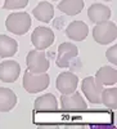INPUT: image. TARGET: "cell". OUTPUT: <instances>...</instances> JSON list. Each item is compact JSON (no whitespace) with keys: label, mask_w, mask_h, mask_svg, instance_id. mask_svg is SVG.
Listing matches in <instances>:
<instances>
[{"label":"cell","mask_w":117,"mask_h":129,"mask_svg":"<svg viewBox=\"0 0 117 129\" xmlns=\"http://www.w3.org/2000/svg\"><path fill=\"white\" fill-rule=\"evenodd\" d=\"M49 83H50V76L46 72L35 74V72H31L28 70L25 71L23 80H22L25 90L31 93V94L45 90L49 87Z\"/></svg>","instance_id":"1"},{"label":"cell","mask_w":117,"mask_h":129,"mask_svg":"<svg viewBox=\"0 0 117 129\" xmlns=\"http://www.w3.org/2000/svg\"><path fill=\"white\" fill-rule=\"evenodd\" d=\"M93 38L100 45H107L114 41L117 38V26L114 22L104 21L100 23H95L93 28Z\"/></svg>","instance_id":"2"},{"label":"cell","mask_w":117,"mask_h":129,"mask_svg":"<svg viewBox=\"0 0 117 129\" xmlns=\"http://www.w3.org/2000/svg\"><path fill=\"white\" fill-rule=\"evenodd\" d=\"M5 27L14 35H25L31 27V17L26 12L12 13L5 21Z\"/></svg>","instance_id":"3"},{"label":"cell","mask_w":117,"mask_h":129,"mask_svg":"<svg viewBox=\"0 0 117 129\" xmlns=\"http://www.w3.org/2000/svg\"><path fill=\"white\" fill-rule=\"evenodd\" d=\"M77 56H79V49L75 44L62 43L58 47V57L55 59V63L61 69H66V67L72 69L73 62L77 59Z\"/></svg>","instance_id":"4"},{"label":"cell","mask_w":117,"mask_h":129,"mask_svg":"<svg viewBox=\"0 0 117 129\" xmlns=\"http://www.w3.org/2000/svg\"><path fill=\"white\" fill-rule=\"evenodd\" d=\"M61 109L65 112H84L88 106L82 95L75 90L70 94H62L61 97Z\"/></svg>","instance_id":"5"},{"label":"cell","mask_w":117,"mask_h":129,"mask_svg":"<svg viewBox=\"0 0 117 129\" xmlns=\"http://www.w3.org/2000/svg\"><path fill=\"white\" fill-rule=\"evenodd\" d=\"M26 63H27V70L35 74L46 72L50 66L46 54L42 50H37V49L28 52L26 57Z\"/></svg>","instance_id":"6"},{"label":"cell","mask_w":117,"mask_h":129,"mask_svg":"<svg viewBox=\"0 0 117 129\" xmlns=\"http://www.w3.org/2000/svg\"><path fill=\"white\" fill-rule=\"evenodd\" d=\"M54 39L55 36L53 30L45 26L36 27L34 32L31 34V43L37 50H45L49 47H51V44L54 43Z\"/></svg>","instance_id":"7"},{"label":"cell","mask_w":117,"mask_h":129,"mask_svg":"<svg viewBox=\"0 0 117 129\" xmlns=\"http://www.w3.org/2000/svg\"><path fill=\"white\" fill-rule=\"evenodd\" d=\"M81 90L88 98L89 102L91 103H102L100 97H102V90L103 85L95 81L94 76H88L85 78L81 83Z\"/></svg>","instance_id":"8"},{"label":"cell","mask_w":117,"mask_h":129,"mask_svg":"<svg viewBox=\"0 0 117 129\" xmlns=\"http://www.w3.org/2000/svg\"><path fill=\"white\" fill-rule=\"evenodd\" d=\"M79 84V78L71 71H65L58 75L55 80V87L62 94H70L75 92Z\"/></svg>","instance_id":"9"},{"label":"cell","mask_w":117,"mask_h":129,"mask_svg":"<svg viewBox=\"0 0 117 129\" xmlns=\"http://www.w3.org/2000/svg\"><path fill=\"white\" fill-rule=\"evenodd\" d=\"M21 74V66L17 61L7 59L0 63V80L4 83H14Z\"/></svg>","instance_id":"10"},{"label":"cell","mask_w":117,"mask_h":129,"mask_svg":"<svg viewBox=\"0 0 117 129\" xmlns=\"http://www.w3.org/2000/svg\"><path fill=\"white\" fill-rule=\"evenodd\" d=\"M34 109L37 112H55L58 110V102L54 94L46 93L36 98Z\"/></svg>","instance_id":"11"},{"label":"cell","mask_w":117,"mask_h":129,"mask_svg":"<svg viewBox=\"0 0 117 129\" xmlns=\"http://www.w3.org/2000/svg\"><path fill=\"white\" fill-rule=\"evenodd\" d=\"M111 14H112L111 9L107 5H103L99 3L91 4L88 9L89 19L93 23H100V22H104V21H108L111 18Z\"/></svg>","instance_id":"12"},{"label":"cell","mask_w":117,"mask_h":129,"mask_svg":"<svg viewBox=\"0 0 117 129\" xmlns=\"http://www.w3.org/2000/svg\"><path fill=\"white\" fill-rule=\"evenodd\" d=\"M88 32H89V27L82 21H73L66 28V35L71 40H75V41L85 40L88 36Z\"/></svg>","instance_id":"13"},{"label":"cell","mask_w":117,"mask_h":129,"mask_svg":"<svg viewBox=\"0 0 117 129\" xmlns=\"http://www.w3.org/2000/svg\"><path fill=\"white\" fill-rule=\"evenodd\" d=\"M95 81L100 85H114L117 83V70L114 67L103 66L97 71V75L94 76Z\"/></svg>","instance_id":"14"},{"label":"cell","mask_w":117,"mask_h":129,"mask_svg":"<svg viewBox=\"0 0 117 129\" xmlns=\"http://www.w3.org/2000/svg\"><path fill=\"white\" fill-rule=\"evenodd\" d=\"M32 14L35 16V18L40 22H50L54 17V7L50 3L46 2H40L34 9H32Z\"/></svg>","instance_id":"15"},{"label":"cell","mask_w":117,"mask_h":129,"mask_svg":"<svg viewBox=\"0 0 117 129\" xmlns=\"http://www.w3.org/2000/svg\"><path fill=\"white\" fill-rule=\"evenodd\" d=\"M17 105V95L9 88H0V112H9Z\"/></svg>","instance_id":"16"},{"label":"cell","mask_w":117,"mask_h":129,"mask_svg":"<svg viewBox=\"0 0 117 129\" xmlns=\"http://www.w3.org/2000/svg\"><path fill=\"white\" fill-rule=\"evenodd\" d=\"M18 50V43L7 35H0V57H13Z\"/></svg>","instance_id":"17"},{"label":"cell","mask_w":117,"mask_h":129,"mask_svg":"<svg viewBox=\"0 0 117 129\" xmlns=\"http://www.w3.org/2000/svg\"><path fill=\"white\" fill-rule=\"evenodd\" d=\"M58 9L67 16H76L84 9V0H62Z\"/></svg>","instance_id":"18"},{"label":"cell","mask_w":117,"mask_h":129,"mask_svg":"<svg viewBox=\"0 0 117 129\" xmlns=\"http://www.w3.org/2000/svg\"><path fill=\"white\" fill-rule=\"evenodd\" d=\"M102 103L111 110L117 109V88H107L102 90Z\"/></svg>","instance_id":"19"},{"label":"cell","mask_w":117,"mask_h":129,"mask_svg":"<svg viewBox=\"0 0 117 129\" xmlns=\"http://www.w3.org/2000/svg\"><path fill=\"white\" fill-rule=\"evenodd\" d=\"M28 4V0H5L4 9H22Z\"/></svg>","instance_id":"20"},{"label":"cell","mask_w":117,"mask_h":129,"mask_svg":"<svg viewBox=\"0 0 117 129\" xmlns=\"http://www.w3.org/2000/svg\"><path fill=\"white\" fill-rule=\"evenodd\" d=\"M105 56H107L108 61L112 63V64H117V45H113L111 47L107 53H105Z\"/></svg>","instance_id":"21"},{"label":"cell","mask_w":117,"mask_h":129,"mask_svg":"<svg viewBox=\"0 0 117 129\" xmlns=\"http://www.w3.org/2000/svg\"><path fill=\"white\" fill-rule=\"evenodd\" d=\"M105 2H111V0H105Z\"/></svg>","instance_id":"22"}]
</instances>
